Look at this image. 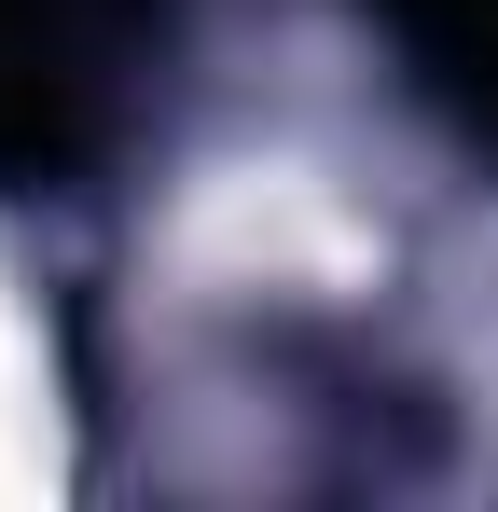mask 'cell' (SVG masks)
I'll return each instance as SVG.
<instances>
[{
  "mask_svg": "<svg viewBox=\"0 0 498 512\" xmlns=\"http://www.w3.org/2000/svg\"><path fill=\"white\" fill-rule=\"evenodd\" d=\"M180 0H0V194L97 167L153 97Z\"/></svg>",
  "mask_w": 498,
  "mask_h": 512,
  "instance_id": "obj_1",
  "label": "cell"
},
{
  "mask_svg": "<svg viewBox=\"0 0 498 512\" xmlns=\"http://www.w3.org/2000/svg\"><path fill=\"white\" fill-rule=\"evenodd\" d=\"M360 14L402 42V70L443 97L471 139H498V0H360Z\"/></svg>",
  "mask_w": 498,
  "mask_h": 512,
  "instance_id": "obj_2",
  "label": "cell"
}]
</instances>
